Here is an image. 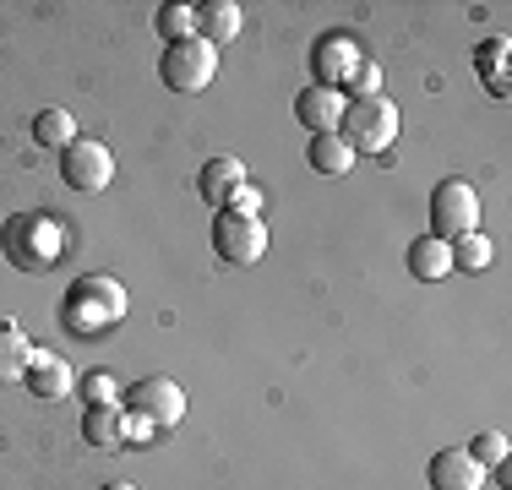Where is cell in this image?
I'll return each mask as SVG.
<instances>
[{
	"instance_id": "13",
	"label": "cell",
	"mask_w": 512,
	"mask_h": 490,
	"mask_svg": "<svg viewBox=\"0 0 512 490\" xmlns=\"http://www.w3.org/2000/svg\"><path fill=\"white\" fill-rule=\"evenodd\" d=\"M344 109H349V98L338 93V88H306V93L295 98L300 126H311L316 137H333V131H338V120H344Z\"/></svg>"
},
{
	"instance_id": "15",
	"label": "cell",
	"mask_w": 512,
	"mask_h": 490,
	"mask_svg": "<svg viewBox=\"0 0 512 490\" xmlns=\"http://www.w3.org/2000/svg\"><path fill=\"white\" fill-rule=\"evenodd\" d=\"M409 273L420 278V284H436V278L453 273V251H447V240H436V235L414 240L409 245Z\"/></svg>"
},
{
	"instance_id": "21",
	"label": "cell",
	"mask_w": 512,
	"mask_h": 490,
	"mask_svg": "<svg viewBox=\"0 0 512 490\" xmlns=\"http://www.w3.org/2000/svg\"><path fill=\"white\" fill-rule=\"evenodd\" d=\"M33 142L39 147H71L77 142V120H71V109H39V115H33Z\"/></svg>"
},
{
	"instance_id": "19",
	"label": "cell",
	"mask_w": 512,
	"mask_h": 490,
	"mask_svg": "<svg viewBox=\"0 0 512 490\" xmlns=\"http://www.w3.org/2000/svg\"><path fill=\"white\" fill-rule=\"evenodd\" d=\"M306 158H311V169L316 175H349V164H355V147H349L344 137H316L311 147H306Z\"/></svg>"
},
{
	"instance_id": "17",
	"label": "cell",
	"mask_w": 512,
	"mask_h": 490,
	"mask_svg": "<svg viewBox=\"0 0 512 490\" xmlns=\"http://www.w3.org/2000/svg\"><path fill=\"white\" fill-rule=\"evenodd\" d=\"M507 55H512L507 39H485L480 49H474V71L485 77V88H491L496 98H507Z\"/></svg>"
},
{
	"instance_id": "16",
	"label": "cell",
	"mask_w": 512,
	"mask_h": 490,
	"mask_svg": "<svg viewBox=\"0 0 512 490\" xmlns=\"http://www.w3.org/2000/svg\"><path fill=\"white\" fill-rule=\"evenodd\" d=\"M28 360H33V343L17 322H0V387L22 382L28 376Z\"/></svg>"
},
{
	"instance_id": "7",
	"label": "cell",
	"mask_w": 512,
	"mask_h": 490,
	"mask_svg": "<svg viewBox=\"0 0 512 490\" xmlns=\"http://www.w3.org/2000/svg\"><path fill=\"white\" fill-rule=\"evenodd\" d=\"M60 180L71 191H104L115 180V153L109 142H93V137H77L71 147H60Z\"/></svg>"
},
{
	"instance_id": "18",
	"label": "cell",
	"mask_w": 512,
	"mask_h": 490,
	"mask_svg": "<svg viewBox=\"0 0 512 490\" xmlns=\"http://www.w3.org/2000/svg\"><path fill=\"white\" fill-rule=\"evenodd\" d=\"M82 436H88L93 447L120 452V447H126V409H88V420H82Z\"/></svg>"
},
{
	"instance_id": "27",
	"label": "cell",
	"mask_w": 512,
	"mask_h": 490,
	"mask_svg": "<svg viewBox=\"0 0 512 490\" xmlns=\"http://www.w3.org/2000/svg\"><path fill=\"white\" fill-rule=\"evenodd\" d=\"M148 436H153V425H148V420H137V414H126V447H142Z\"/></svg>"
},
{
	"instance_id": "2",
	"label": "cell",
	"mask_w": 512,
	"mask_h": 490,
	"mask_svg": "<svg viewBox=\"0 0 512 490\" xmlns=\"http://www.w3.org/2000/svg\"><path fill=\"white\" fill-rule=\"evenodd\" d=\"M0 256L28 278L50 273L60 256H66V224H60L55 213H44V207L11 213L6 224H0Z\"/></svg>"
},
{
	"instance_id": "8",
	"label": "cell",
	"mask_w": 512,
	"mask_h": 490,
	"mask_svg": "<svg viewBox=\"0 0 512 490\" xmlns=\"http://www.w3.org/2000/svg\"><path fill=\"white\" fill-rule=\"evenodd\" d=\"M213 251H218V262H229V267H256V262L267 256V229H262V218L218 213V224H213Z\"/></svg>"
},
{
	"instance_id": "11",
	"label": "cell",
	"mask_w": 512,
	"mask_h": 490,
	"mask_svg": "<svg viewBox=\"0 0 512 490\" xmlns=\"http://www.w3.org/2000/svg\"><path fill=\"white\" fill-rule=\"evenodd\" d=\"M240 186H246V164H240V158H229V153L207 158L202 175H197V191H202V202L213 207V213H224L229 196H235Z\"/></svg>"
},
{
	"instance_id": "6",
	"label": "cell",
	"mask_w": 512,
	"mask_h": 490,
	"mask_svg": "<svg viewBox=\"0 0 512 490\" xmlns=\"http://www.w3.org/2000/svg\"><path fill=\"white\" fill-rule=\"evenodd\" d=\"M120 409L148 420L153 431H164V425L186 420V392H180V382H169V376H142V382H131V392L120 398Z\"/></svg>"
},
{
	"instance_id": "5",
	"label": "cell",
	"mask_w": 512,
	"mask_h": 490,
	"mask_svg": "<svg viewBox=\"0 0 512 490\" xmlns=\"http://www.w3.org/2000/svg\"><path fill=\"white\" fill-rule=\"evenodd\" d=\"M480 229V191L469 186V180H442V186L431 191V235L436 240H463Z\"/></svg>"
},
{
	"instance_id": "1",
	"label": "cell",
	"mask_w": 512,
	"mask_h": 490,
	"mask_svg": "<svg viewBox=\"0 0 512 490\" xmlns=\"http://www.w3.org/2000/svg\"><path fill=\"white\" fill-rule=\"evenodd\" d=\"M126 305L131 300H126V289H120V278L82 273V278H71L66 300H60V327H66L71 338H104L126 322Z\"/></svg>"
},
{
	"instance_id": "23",
	"label": "cell",
	"mask_w": 512,
	"mask_h": 490,
	"mask_svg": "<svg viewBox=\"0 0 512 490\" xmlns=\"http://www.w3.org/2000/svg\"><path fill=\"white\" fill-rule=\"evenodd\" d=\"M469 458L480 463L485 474L502 469V463H507V436H502V431H480V436L469 441Z\"/></svg>"
},
{
	"instance_id": "3",
	"label": "cell",
	"mask_w": 512,
	"mask_h": 490,
	"mask_svg": "<svg viewBox=\"0 0 512 490\" xmlns=\"http://www.w3.org/2000/svg\"><path fill=\"white\" fill-rule=\"evenodd\" d=\"M338 137H344L355 153H387L398 142V104L393 98H349L344 120H338Z\"/></svg>"
},
{
	"instance_id": "4",
	"label": "cell",
	"mask_w": 512,
	"mask_h": 490,
	"mask_svg": "<svg viewBox=\"0 0 512 490\" xmlns=\"http://www.w3.org/2000/svg\"><path fill=\"white\" fill-rule=\"evenodd\" d=\"M218 77V49L202 44V39H186V44H169L158 55V82L169 93H207Z\"/></svg>"
},
{
	"instance_id": "14",
	"label": "cell",
	"mask_w": 512,
	"mask_h": 490,
	"mask_svg": "<svg viewBox=\"0 0 512 490\" xmlns=\"http://www.w3.org/2000/svg\"><path fill=\"white\" fill-rule=\"evenodd\" d=\"M197 39L224 49L240 39V6L235 0H207V6H197Z\"/></svg>"
},
{
	"instance_id": "26",
	"label": "cell",
	"mask_w": 512,
	"mask_h": 490,
	"mask_svg": "<svg viewBox=\"0 0 512 490\" xmlns=\"http://www.w3.org/2000/svg\"><path fill=\"white\" fill-rule=\"evenodd\" d=\"M376 93H382V71H376L371 60H365V66L355 71V82H349V93H344V98H376Z\"/></svg>"
},
{
	"instance_id": "12",
	"label": "cell",
	"mask_w": 512,
	"mask_h": 490,
	"mask_svg": "<svg viewBox=\"0 0 512 490\" xmlns=\"http://www.w3.org/2000/svg\"><path fill=\"white\" fill-rule=\"evenodd\" d=\"M431 490H485V469L469 458V447H447L431 458Z\"/></svg>"
},
{
	"instance_id": "24",
	"label": "cell",
	"mask_w": 512,
	"mask_h": 490,
	"mask_svg": "<svg viewBox=\"0 0 512 490\" xmlns=\"http://www.w3.org/2000/svg\"><path fill=\"white\" fill-rule=\"evenodd\" d=\"M82 398H88L93 409H120V382L104 376V371H93L88 382H82Z\"/></svg>"
},
{
	"instance_id": "22",
	"label": "cell",
	"mask_w": 512,
	"mask_h": 490,
	"mask_svg": "<svg viewBox=\"0 0 512 490\" xmlns=\"http://www.w3.org/2000/svg\"><path fill=\"white\" fill-rule=\"evenodd\" d=\"M447 251H453V273H485V267H491V240H485L480 229L463 235V240H453Z\"/></svg>"
},
{
	"instance_id": "10",
	"label": "cell",
	"mask_w": 512,
	"mask_h": 490,
	"mask_svg": "<svg viewBox=\"0 0 512 490\" xmlns=\"http://www.w3.org/2000/svg\"><path fill=\"white\" fill-rule=\"evenodd\" d=\"M22 382L33 387V398L55 403V398H66V392L77 387V371H71V360H60L55 349H33V360H28V376H22Z\"/></svg>"
},
{
	"instance_id": "20",
	"label": "cell",
	"mask_w": 512,
	"mask_h": 490,
	"mask_svg": "<svg viewBox=\"0 0 512 490\" xmlns=\"http://www.w3.org/2000/svg\"><path fill=\"white\" fill-rule=\"evenodd\" d=\"M158 39L169 44H186V39H197V6H180V0H169V6H158Z\"/></svg>"
},
{
	"instance_id": "25",
	"label": "cell",
	"mask_w": 512,
	"mask_h": 490,
	"mask_svg": "<svg viewBox=\"0 0 512 490\" xmlns=\"http://www.w3.org/2000/svg\"><path fill=\"white\" fill-rule=\"evenodd\" d=\"M224 213H235V218H262V191H256L251 180H246V186H240L235 196H229V207H224Z\"/></svg>"
},
{
	"instance_id": "9",
	"label": "cell",
	"mask_w": 512,
	"mask_h": 490,
	"mask_svg": "<svg viewBox=\"0 0 512 490\" xmlns=\"http://www.w3.org/2000/svg\"><path fill=\"white\" fill-rule=\"evenodd\" d=\"M311 66H316V88H338V93H344L349 82H355V71L365 66V49L349 39V33H327V39L316 44Z\"/></svg>"
},
{
	"instance_id": "28",
	"label": "cell",
	"mask_w": 512,
	"mask_h": 490,
	"mask_svg": "<svg viewBox=\"0 0 512 490\" xmlns=\"http://www.w3.org/2000/svg\"><path fill=\"white\" fill-rule=\"evenodd\" d=\"M104 490H137V485H126V480H115V485H104Z\"/></svg>"
}]
</instances>
